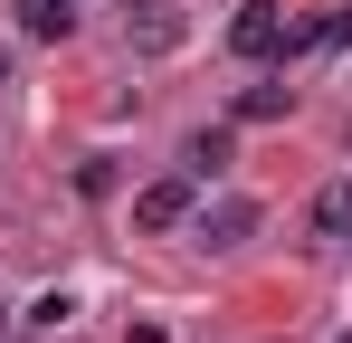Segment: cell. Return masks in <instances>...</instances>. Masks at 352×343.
Masks as SVG:
<instances>
[{
  "label": "cell",
  "instance_id": "277c9868",
  "mask_svg": "<svg viewBox=\"0 0 352 343\" xmlns=\"http://www.w3.org/2000/svg\"><path fill=\"white\" fill-rule=\"evenodd\" d=\"M190 229H200V248H248V238H257V200H248V191H219V200L190 210Z\"/></svg>",
  "mask_w": 352,
  "mask_h": 343
},
{
  "label": "cell",
  "instance_id": "30bf717a",
  "mask_svg": "<svg viewBox=\"0 0 352 343\" xmlns=\"http://www.w3.org/2000/svg\"><path fill=\"white\" fill-rule=\"evenodd\" d=\"M0 76H10V39H0Z\"/></svg>",
  "mask_w": 352,
  "mask_h": 343
},
{
  "label": "cell",
  "instance_id": "8992f818",
  "mask_svg": "<svg viewBox=\"0 0 352 343\" xmlns=\"http://www.w3.org/2000/svg\"><path fill=\"white\" fill-rule=\"evenodd\" d=\"M229 134H190V143H181V172H190V181H219V172H229Z\"/></svg>",
  "mask_w": 352,
  "mask_h": 343
},
{
  "label": "cell",
  "instance_id": "3957f363",
  "mask_svg": "<svg viewBox=\"0 0 352 343\" xmlns=\"http://www.w3.org/2000/svg\"><path fill=\"white\" fill-rule=\"evenodd\" d=\"M229 48H238V57H257V67H276V57H286V10H276V0H238Z\"/></svg>",
  "mask_w": 352,
  "mask_h": 343
},
{
  "label": "cell",
  "instance_id": "6da1fadb",
  "mask_svg": "<svg viewBox=\"0 0 352 343\" xmlns=\"http://www.w3.org/2000/svg\"><path fill=\"white\" fill-rule=\"evenodd\" d=\"M190 210H200V181H190V172H162V181H143V191H133V229H143V238L190 229Z\"/></svg>",
  "mask_w": 352,
  "mask_h": 343
},
{
  "label": "cell",
  "instance_id": "7a4b0ae2",
  "mask_svg": "<svg viewBox=\"0 0 352 343\" xmlns=\"http://www.w3.org/2000/svg\"><path fill=\"white\" fill-rule=\"evenodd\" d=\"M181 39H190L181 0H124V48H133V57H172Z\"/></svg>",
  "mask_w": 352,
  "mask_h": 343
},
{
  "label": "cell",
  "instance_id": "ba28073f",
  "mask_svg": "<svg viewBox=\"0 0 352 343\" xmlns=\"http://www.w3.org/2000/svg\"><path fill=\"white\" fill-rule=\"evenodd\" d=\"M286 105H295L286 86H248V96H238V114H248V124H276V114H286Z\"/></svg>",
  "mask_w": 352,
  "mask_h": 343
},
{
  "label": "cell",
  "instance_id": "5b68a950",
  "mask_svg": "<svg viewBox=\"0 0 352 343\" xmlns=\"http://www.w3.org/2000/svg\"><path fill=\"white\" fill-rule=\"evenodd\" d=\"M10 10H19V39H48V48L76 29V0H10Z\"/></svg>",
  "mask_w": 352,
  "mask_h": 343
},
{
  "label": "cell",
  "instance_id": "52a82bcc",
  "mask_svg": "<svg viewBox=\"0 0 352 343\" xmlns=\"http://www.w3.org/2000/svg\"><path fill=\"white\" fill-rule=\"evenodd\" d=\"M314 229L324 238H352V181H324L314 191Z\"/></svg>",
  "mask_w": 352,
  "mask_h": 343
},
{
  "label": "cell",
  "instance_id": "9c48e42d",
  "mask_svg": "<svg viewBox=\"0 0 352 343\" xmlns=\"http://www.w3.org/2000/svg\"><path fill=\"white\" fill-rule=\"evenodd\" d=\"M324 39H333V48H352V10H333V19H324Z\"/></svg>",
  "mask_w": 352,
  "mask_h": 343
}]
</instances>
